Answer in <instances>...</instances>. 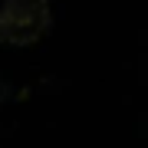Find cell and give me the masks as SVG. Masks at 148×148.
Wrapping results in <instances>:
<instances>
[{"label": "cell", "instance_id": "1", "mask_svg": "<svg viewBox=\"0 0 148 148\" xmlns=\"http://www.w3.org/2000/svg\"><path fill=\"white\" fill-rule=\"evenodd\" d=\"M49 30V0H3L0 3V43L33 46Z\"/></svg>", "mask_w": 148, "mask_h": 148}]
</instances>
